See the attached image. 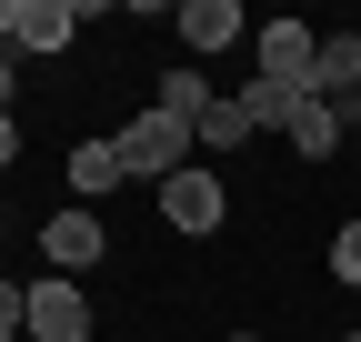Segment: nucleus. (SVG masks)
<instances>
[{
    "instance_id": "obj_5",
    "label": "nucleus",
    "mask_w": 361,
    "mask_h": 342,
    "mask_svg": "<svg viewBox=\"0 0 361 342\" xmlns=\"http://www.w3.org/2000/svg\"><path fill=\"white\" fill-rule=\"evenodd\" d=\"M311 101H331V111H341V131H361V30H322Z\"/></svg>"
},
{
    "instance_id": "obj_16",
    "label": "nucleus",
    "mask_w": 361,
    "mask_h": 342,
    "mask_svg": "<svg viewBox=\"0 0 361 342\" xmlns=\"http://www.w3.org/2000/svg\"><path fill=\"white\" fill-rule=\"evenodd\" d=\"M20 101V51H0V111Z\"/></svg>"
},
{
    "instance_id": "obj_18",
    "label": "nucleus",
    "mask_w": 361,
    "mask_h": 342,
    "mask_svg": "<svg viewBox=\"0 0 361 342\" xmlns=\"http://www.w3.org/2000/svg\"><path fill=\"white\" fill-rule=\"evenodd\" d=\"M221 342H261V332H221Z\"/></svg>"
},
{
    "instance_id": "obj_20",
    "label": "nucleus",
    "mask_w": 361,
    "mask_h": 342,
    "mask_svg": "<svg viewBox=\"0 0 361 342\" xmlns=\"http://www.w3.org/2000/svg\"><path fill=\"white\" fill-rule=\"evenodd\" d=\"M341 342H361V332H341Z\"/></svg>"
},
{
    "instance_id": "obj_8",
    "label": "nucleus",
    "mask_w": 361,
    "mask_h": 342,
    "mask_svg": "<svg viewBox=\"0 0 361 342\" xmlns=\"http://www.w3.org/2000/svg\"><path fill=\"white\" fill-rule=\"evenodd\" d=\"M30 342H90V292L71 272L30 282Z\"/></svg>"
},
{
    "instance_id": "obj_1",
    "label": "nucleus",
    "mask_w": 361,
    "mask_h": 342,
    "mask_svg": "<svg viewBox=\"0 0 361 342\" xmlns=\"http://www.w3.org/2000/svg\"><path fill=\"white\" fill-rule=\"evenodd\" d=\"M111 141H121V171H130V182H151V191L171 182V171H191V151H201V131H191V121H171L161 101H151L141 121H121Z\"/></svg>"
},
{
    "instance_id": "obj_19",
    "label": "nucleus",
    "mask_w": 361,
    "mask_h": 342,
    "mask_svg": "<svg viewBox=\"0 0 361 342\" xmlns=\"http://www.w3.org/2000/svg\"><path fill=\"white\" fill-rule=\"evenodd\" d=\"M0 342H20V332H0Z\"/></svg>"
},
{
    "instance_id": "obj_22",
    "label": "nucleus",
    "mask_w": 361,
    "mask_h": 342,
    "mask_svg": "<svg viewBox=\"0 0 361 342\" xmlns=\"http://www.w3.org/2000/svg\"><path fill=\"white\" fill-rule=\"evenodd\" d=\"M351 222H361V211H351Z\"/></svg>"
},
{
    "instance_id": "obj_9",
    "label": "nucleus",
    "mask_w": 361,
    "mask_h": 342,
    "mask_svg": "<svg viewBox=\"0 0 361 342\" xmlns=\"http://www.w3.org/2000/svg\"><path fill=\"white\" fill-rule=\"evenodd\" d=\"M130 171H121V141H71V191L101 211V191H121Z\"/></svg>"
},
{
    "instance_id": "obj_3",
    "label": "nucleus",
    "mask_w": 361,
    "mask_h": 342,
    "mask_svg": "<svg viewBox=\"0 0 361 342\" xmlns=\"http://www.w3.org/2000/svg\"><path fill=\"white\" fill-rule=\"evenodd\" d=\"M151 201H161V222H171L180 242H211L221 222H231V191H221V171H211V161H191V171H171V182H161Z\"/></svg>"
},
{
    "instance_id": "obj_11",
    "label": "nucleus",
    "mask_w": 361,
    "mask_h": 342,
    "mask_svg": "<svg viewBox=\"0 0 361 342\" xmlns=\"http://www.w3.org/2000/svg\"><path fill=\"white\" fill-rule=\"evenodd\" d=\"M151 101H161L171 121H191V131H201V111H211L221 91H211V81H201V61H171V71H161V91H151Z\"/></svg>"
},
{
    "instance_id": "obj_15",
    "label": "nucleus",
    "mask_w": 361,
    "mask_h": 342,
    "mask_svg": "<svg viewBox=\"0 0 361 342\" xmlns=\"http://www.w3.org/2000/svg\"><path fill=\"white\" fill-rule=\"evenodd\" d=\"M0 332L30 342V282H0Z\"/></svg>"
},
{
    "instance_id": "obj_13",
    "label": "nucleus",
    "mask_w": 361,
    "mask_h": 342,
    "mask_svg": "<svg viewBox=\"0 0 361 342\" xmlns=\"http://www.w3.org/2000/svg\"><path fill=\"white\" fill-rule=\"evenodd\" d=\"M241 141H251V111H241L231 91H221V101L201 111V151H241Z\"/></svg>"
},
{
    "instance_id": "obj_10",
    "label": "nucleus",
    "mask_w": 361,
    "mask_h": 342,
    "mask_svg": "<svg viewBox=\"0 0 361 342\" xmlns=\"http://www.w3.org/2000/svg\"><path fill=\"white\" fill-rule=\"evenodd\" d=\"M281 141H291V161H331V151H341V111L301 91V111H291V131H281Z\"/></svg>"
},
{
    "instance_id": "obj_12",
    "label": "nucleus",
    "mask_w": 361,
    "mask_h": 342,
    "mask_svg": "<svg viewBox=\"0 0 361 342\" xmlns=\"http://www.w3.org/2000/svg\"><path fill=\"white\" fill-rule=\"evenodd\" d=\"M231 101L251 111V131H291V111H301V91H271V81H241Z\"/></svg>"
},
{
    "instance_id": "obj_4",
    "label": "nucleus",
    "mask_w": 361,
    "mask_h": 342,
    "mask_svg": "<svg viewBox=\"0 0 361 342\" xmlns=\"http://www.w3.org/2000/svg\"><path fill=\"white\" fill-rule=\"evenodd\" d=\"M311 61H322L311 20H261L251 30V81H271V91H311Z\"/></svg>"
},
{
    "instance_id": "obj_2",
    "label": "nucleus",
    "mask_w": 361,
    "mask_h": 342,
    "mask_svg": "<svg viewBox=\"0 0 361 342\" xmlns=\"http://www.w3.org/2000/svg\"><path fill=\"white\" fill-rule=\"evenodd\" d=\"M71 40H80V0H0V51L61 61Z\"/></svg>"
},
{
    "instance_id": "obj_14",
    "label": "nucleus",
    "mask_w": 361,
    "mask_h": 342,
    "mask_svg": "<svg viewBox=\"0 0 361 342\" xmlns=\"http://www.w3.org/2000/svg\"><path fill=\"white\" fill-rule=\"evenodd\" d=\"M331 282H341V292H361V222H341V232H331Z\"/></svg>"
},
{
    "instance_id": "obj_6",
    "label": "nucleus",
    "mask_w": 361,
    "mask_h": 342,
    "mask_svg": "<svg viewBox=\"0 0 361 342\" xmlns=\"http://www.w3.org/2000/svg\"><path fill=\"white\" fill-rule=\"evenodd\" d=\"M171 30H180V51H191V61H211V51H241L261 20L241 11V0H180V11H171Z\"/></svg>"
},
{
    "instance_id": "obj_21",
    "label": "nucleus",
    "mask_w": 361,
    "mask_h": 342,
    "mask_svg": "<svg viewBox=\"0 0 361 342\" xmlns=\"http://www.w3.org/2000/svg\"><path fill=\"white\" fill-rule=\"evenodd\" d=\"M0 232H11V222H0Z\"/></svg>"
},
{
    "instance_id": "obj_17",
    "label": "nucleus",
    "mask_w": 361,
    "mask_h": 342,
    "mask_svg": "<svg viewBox=\"0 0 361 342\" xmlns=\"http://www.w3.org/2000/svg\"><path fill=\"white\" fill-rule=\"evenodd\" d=\"M11 161H20V121L0 111V171H11Z\"/></svg>"
},
{
    "instance_id": "obj_7",
    "label": "nucleus",
    "mask_w": 361,
    "mask_h": 342,
    "mask_svg": "<svg viewBox=\"0 0 361 342\" xmlns=\"http://www.w3.org/2000/svg\"><path fill=\"white\" fill-rule=\"evenodd\" d=\"M40 252H51V272H90V262L111 252V222H101L90 201H61L51 222H40Z\"/></svg>"
}]
</instances>
